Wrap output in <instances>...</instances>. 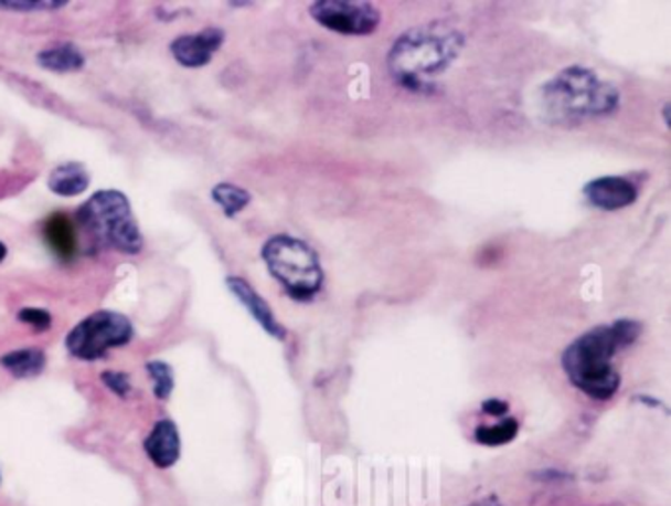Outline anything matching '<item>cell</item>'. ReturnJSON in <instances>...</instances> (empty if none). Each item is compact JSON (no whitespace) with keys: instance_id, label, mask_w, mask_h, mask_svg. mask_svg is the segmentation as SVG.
I'll use <instances>...</instances> for the list:
<instances>
[{"instance_id":"1","label":"cell","mask_w":671,"mask_h":506,"mask_svg":"<svg viewBox=\"0 0 671 506\" xmlns=\"http://www.w3.org/2000/svg\"><path fill=\"white\" fill-rule=\"evenodd\" d=\"M464 48L461 30L444 20H432L400 34L386 55V65L402 87L427 93L432 77L451 67Z\"/></svg>"},{"instance_id":"2","label":"cell","mask_w":671,"mask_h":506,"mask_svg":"<svg viewBox=\"0 0 671 506\" xmlns=\"http://www.w3.org/2000/svg\"><path fill=\"white\" fill-rule=\"evenodd\" d=\"M542 113L552 125L575 127L590 118L608 117L618 109L620 93L597 73L569 65L540 91Z\"/></svg>"},{"instance_id":"3","label":"cell","mask_w":671,"mask_h":506,"mask_svg":"<svg viewBox=\"0 0 671 506\" xmlns=\"http://www.w3.org/2000/svg\"><path fill=\"white\" fill-rule=\"evenodd\" d=\"M618 349L625 347L618 341L613 326L593 327L563 351V371L575 389L605 402L620 389V375L613 365Z\"/></svg>"},{"instance_id":"4","label":"cell","mask_w":671,"mask_h":506,"mask_svg":"<svg viewBox=\"0 0 671 506\" xmlns=\"http://www.w3.org/2000/svg\"><path fill=\"white\" fill-rule=\"evenodd\" d=\"M77 221L99 246H109L123 254H138L145 246L137 218L123 191H97L79 208Z\"/></svg>"},{"instance_id":"5","label":"cell","mask_w":671,"mask_h":506,"mask_svg":"<svg viewBox=\"0 0 671 506\" xmlns=\"http://www.w3.org/2000/svg\"><path fill=\"white\" fill-rule=\"evenodd\" d=\"M260 256L291 299L311 302L323 288L326 272L318 253L306 241L291 235L270 236Z\"/></svg>"},{"instance_id":"6","label":"cell","mask_w":671,"mask_h":506,"mask_svg":"<svg viewBox=\"0 0 671 506\" xmlns=\"http://www.w3.org/2000/svg\"><path fill=\"white\" fill-rule=\"evenodd\" d=\"M135 339V326L127 316L99 309L82 319L65 337V349L75 359L97 361L107 357L110 349L125 347Z\"/></svg>"},{"instance_id":"7","label":"cell","mask_w":671,"mask_h":506,"mask_svg":"<svg viewBox=\"0 0 671 506\" xmlns=\"http://www.w3.org/2000/svg\"><path fill=\"white\" fill-rule=\"evenodd\" d=\"M309 14L319 27L341 36H369L381 27V10L371 2L319 0L309 7Z\"/></svg>"},{"instance_id":"8","label":"cell","mask_w":671,"mask_h":506,"mask_svg":"<svg viewBox=\"0 0 671 506\" xmlns=\"http://www.w3.org/2000/svg\"><path fill=\"white\" fill-rule=\"evenodd\" d=\"M225 42V32L221 28H205L198 34H183L170 44V52L178 64L191 70H200L211 64L213 55Z\"/></svg>"},{"instance_id":"9","label":"cell","mask_w":671,"mask_h":506,"mask_svg":"<svg viewBox=\"0 0 671 506\" xmlns=\"http://www.w3.org/2000/svg\"><path fill=\"white\" fill-rule=\"evenodd\" d=\"M585 198L589 199L590 205L603 211H618V209L632 205L638 199L636 183L622 178V176H600L585 183L583 188Z\"/></svg>"},{"instance_id":"10","label":"cell","mask_w":671,"mask_h":506,"mask_svg":"<svg viewBox=\"0 0 671 506\" xmlns=\"http://www.w3.org/2000/svg\"><path fill=\"white\" fill-rule=\"evenodd\" d=\"M227 288L231 289L233 296L248 309V314L255 317L256 324L263 327L266 334L273 335L274 339H280V341L286 339L288 329L281 326L280 321L274 316L273 309L268 306V302H266V299L245 281V278H241V276H228Z\"/></svg>"},{"instance_id":"11","label":"cell","mask_w":671,"mask_h":506,"mask_svg":"<svg viewBox=\"0 0 671 506\" xmlns=\"http://www.w3.org/2000/svg\"><path fill=\"white\" fill-rule=\"evenodd\" d=\"M145 452L150 462L160 470H170L180 460L182 453V440L178 425L172 420H160L156 422L152 432L145 440Z\"/></svg>"},{"instance_id":"12","label":"cell","mask_w":671,"mask_h":506,"mask_svg":"<svg viewBox=\"0 0 671 506\" xmlns=\"http://www.w3.org/2000/svg\"><path fill=\"white\" fill-rule=\"evenodd\" d=\"M42 235L46 241L47 249L60 259V261H72L77 254V235L75 226L64 213H54L44 221Z\"/></svg>"},{"instance_id":"13","label":"cell","mask_w":671,"mask_h":506,"mask_svg":"<svg viewBox=\"0 0 671 506\" xmlns=\"http://www.w3.org/2000/svg\"><path fill=\"white\" fill-rule=\"evenodd\" d=\"M89 172L79 162L60 164L47 178V188L60 198H77L89 188Z\"/></svg>"},{"instance_id":"14","label":"cell","mask_w":671,"mask_h":506,"mask_svg":"<svg viewBox=\"0 0 671 506\" xmlns=\"http://www.w3.org/2000/svg\"><path fill=\"white\" fill-rule=\"evenodd\" d=\"M0 367L9 371L17 379H34L42 375L46 367V355L38 347L28 349H14L0 357Z\"/></svg>"},{"instance_id":"15","label":"cell","mask_w":671,"mask_h":506,"mask_svg":"<svg viewBox=\"0 0 671 506\" xmlns=\"http://www.w3.org/2000/svg\"><path fill=\"white\" fill-rule=\"evenodd\" d=\"M36 60L44 70L55 73L79 72L85 65V55L73 44H60L42 50Z\"/></svg>"},{"instance_id":"16","label":"cell","mask_w":671,"mask_h":506,"mask_svg":"<svg viewBox=\"0 0 671 506\" xmlns=\"http://www.w3.org/2000/svg\"><path fill=\"white\" fill-rule=\"evenodd\" d=\"M211 198L219 208L223 209V213L227 218H235L251 203L253 196L245 188H238L235 183H217L211 190Z\"/></svg>"},{"instance_id":"17","label":"cell","mask_w":671,"mask_h":506,"mask_svg":"<svg viewBox=\"0 0 671 506\" xmlns=\"http://www.w3.org/2000/svg\"><path fill=\"white\" fill-rule=\"evenodd\" d=\"M520 424L514 418H504L502 422L494 425H479L477 432H475V440L482 443V445H489V447H497V445H507L512 442L518 435Z\"/></svg>"},{"instance_id":"18","label":"cell","mask_w":671,"mask_h":506,"mask_svg":"<svg viewBox=\"0 0 671 506\" xmlns=\"http://www.w3.org/2000/svg\"><path fill=\"white\" fill-rule=\"evenodd\" d=\"M146 371L150 375V379L155 382V394L158 400H168L172 394L173 384V371L172 367L168 362L163 361H150L146 365Z\"/></svg>"},{"instance_id":"19","label":"cell","mask_w":671,"mask_h":506,"mask_svg":"<svg viewBox=\"0 0 671 506\" xmlns=\"http://www.w3.org/2000/svg\"><path fill=\"white\" fill-rule=\"evenodd\" d=\"M67 2L65 0H0V9L17 10V12H32V10L62 9Z\"/></svg>"},{"instance_id":"20","label":"cell","mask_w":671,"mask_h":506,"mask_svg":"<svg viewBox=\"0 0 671 506\" xmlns=\"http://www.w3.org/2000/svg\"><path fill=\"white\" fill-rule=\"evenodd\" d=\"M17 317H19L22 324L34 327L36 331H46L54 324L52 314L42 308H22Z\"/></svg>"},{"instance_id":"21","label":"cell","mask_w":671,"mask_h":506,"mask_svg":"<svg viewBox=\"0 0 671 506\" xmlns=\"http://www.w3.org/2000/svg\"><path fill=\"white\" fill-rule=\"evenodd\" d=\"M615 334H617L618 341L622 344V347H630L636 344V339L642 334V324L636 321V319H617L615 324H610Z\"/></svg>"},{"instance_id":"22","label":"cell","mask_w":671,"mask_h":506,"mask_svg":"<svg viewBox=\"0 0 671 506\" xmlns=\"http://www.w3.org/2000/svg\"><path fill=\"white\" fill-rule=\"evenodd\" d=\"M100 380L105 382L107 389L113 390L117 397L127 398L132 392V382L125 372L107 371L100 375Z\"/></svg>"},{"instance_id":"23","label":"cell","mask_w":671,"mask_h":506,"mask_svg":"<svg viewBox=\"0 0 671 506\" xmlns=\"http://www.w3.org/2000/svg\"><path fill=\"white\" fill-rule=\"evenodd\" d=\"M509 410V402H507V400H500V398H489V400L482 402V412L489 414V417H507Z\"/></svg>"},{"instance_id":"24","label":"cell","mask_w":671,"mask_h":506,"mask_svg":"<svg viewBox=\"0 0 671 506\" xmlns=\"http://www.w3.org/2000/svg\"><path fill=\"white\" fill-rule=\"evenodd\" d=\"M467 506H504L500 503L499 497L490 495V497L479 498V500H472L471 505Z\"/></svg>"},{"instance_id":"25","label":"cell","mask_w":671,"mask_h":506,"mask_svg":"<svg viewBox=\"0 0 671 506\" xmlns=\"http://www.w3.org/2000/svg\"><path fill=\"white\" fill-rule=\"evenodd\" d=\"M7 254H9V249H7V244L0 241V263H4V259H7Z\"/></svg>"}]
</instances>
